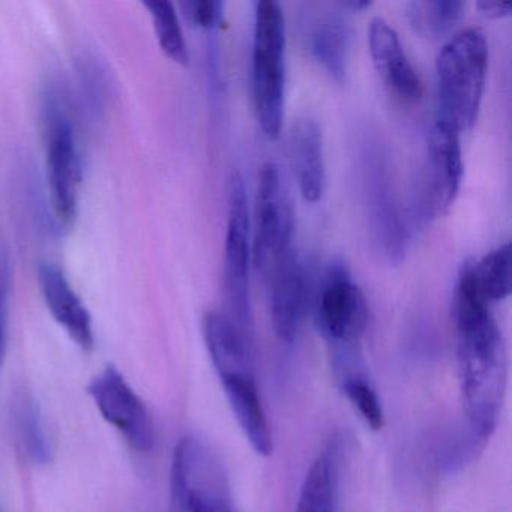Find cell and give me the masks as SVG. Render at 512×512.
<instances>
[{
    "label": "cell",
    "mask_w": 512,
    "mask_h": 512,
    "mask_svg": "<svg viewBox=\"0 0 512 512\" xmlns=\"http://www.w3.org/2000/svg\"><path fill=\"white\" fill-rule=\"evenodd\" d=\"M452 319L457 334L458 377L469 434L485 445L496 430L506 388L502 332L472 283L464 263L455 286Z\"/></svg>",
    "instance_id": "obj_1"
},
{
    "label": "cell",
    "mask_w": 512,
    "mask_h": 512,
    "mask_svg": "<svg viewBox=\"0 0 512 512\" xmlns=\"http://www.w3.org/2000/svg\"><path fill=\"white\" fill-rule=\"evenodd\" d=\"M487 70L488 44L481 29L458 32L437 56L439 118L460 133L470 130L478 119Z\"/></svg>",
    "instance_id": "obj_2"
},
{
    "label": "cell",
    "mask_w": 512,
    "mask_h": 512,
    "mask_svg": "<svg viewBox=\"0 0 512 512\" xmlns=\"http://www.w3.org/2000/svg\"><path fill=\"white\" fill-rule=\"evenodd\" d=\"M251 89L263 133L269 139H277L283 125L286 92V22L274 0L256 4Z\"/></svg>",
    "instance_id": "obj_3"
},
{
    "label": "cell",
    "mask_w": 512,
    "mask_h": 512,
    "mask_svg": "<svg viewBox=\"0 0 512 512\" xmlns=\"http://www.w3.org/2000/svg\"><path fill=\"white\" fill-rule=\"evenodd\" d=\"M169 512H238L223 463L197 437H184L173 452Z\"/></svg>",
    "instance_id": "obj_4"
},
{
    "label": "cell",
    "mask_w": 512,
    "mask_h": 512,
    "mask_svg": "<svg viewBox=\"0 0 512 512\" xmlns=\"http://www.w3.org/2000/svg\"><path fill=\"white\" fill-rule=\"evenodd\" d=\"M316 323L332 347L356 346L368 325V305L343 262L329 263L316 296Z\"/></svg>",
    "instance_id": "obj_5"
},
{
    "label": "cell",
    "mask_w": 512,
    "mask_h": 512,
    "mask_svg": "<svg viewBox=\"0 0 512 512\" xmlns=\"http://www.w3.org/2000/svg\"><path fill=\"white\" fill-rule=\"evenodd\" d=\"M224 287L236 325L247 334L251 326L250 209L244 179L230 176L229 214L224 247Z\"/></svg>",
    "instance_id": "obj_6"
},
{
    "label": "cell",
    "mask_w": 512,
    "mask_h": 512,
    "mask_svg": "<svg viewBox=\"0 0 512 512\" xmlns=\"http://www.w3.org/2000/svg\"><path fill=\"white\" fill-rule=\"evenodd\" d=\"M364 196L374 242L389 262L398 263L406 251V227L395 197L388 161L376 146L364 154Z\"/></svg>",
    "instance_id": "obj_7"
},
{
    "label": "cell",
    "mask_w": 512,
    "mask_h": 512,
    "mask_svg": "<svg viewBox=\"0 0 512 512\" xmlns=\"http://www.w3.org/2000/svg\"><path fill=\"white\" fill-rule=\"evenodd\" d=\"M47 130V179L56 218L70 226L77 217L82 164L73 125L56 104L49 106Z\"/></svg>",
    "instance_id": "obj_8"
},
{
    "label": "cell",
    "mask_w": 512,
    "mask_h": 512,
    "mask_svg": "<svg viewBox=\"0 0 512 512\" xmlns=\"http://www.w3.org/2000/svg\"><path fill=\"white\" fill-rule=\"evenodd\" d=\"M101 416L139 452L154 448V421L142 398L131 388L118 368L109 365L88 386Z\"/></svg>",
    "instance_id": "obj_9"
},
{
    "label": "cell",
    "mask_w": 512,
    "mask_h": 512,
    "mask_svg": "<svg viewBox=\"0 0 512 512\" xmlns=\"http://www.w3.org/2000/svg\"><path fill=\"white\" fill-rule=\"evenodd\" d=\"M254 259L259 269L287 248L293 247V209L274 163L263 164L256 197Z\"/></svg>",
    "instance_id": "obj_10"
},
{
    "label": "cell",
    "mask_w": 512,
    "mask_h": 512,
    "mask_svg": "<svg viewBox=\"0 0 512 512\" xmlns=\"http://www.w3.org/2000/svg\"><path fill=\"white\" fill-rule=\"evenodd\" d=\"M260 271L268 281L269 305L275 334L284 343L298 335L307 307V274L293 247L281 251Z\"/></svg>",
    "instance_id": "obj_11"
},
{
    "label": "cell",
    "mask_w": 512,
    "mask_h": 512,
    "mask_svg": "<svg viewBox=\"0 0 512 512\" xmlns=\"http://www.w3.org/2000/svg\"><path fill=\"white\" fill-rule=\"evenodd\" d=\"M460 131L437 118L428 136L425 209L433 218L448 214L463 179Z\"/></svg>",
    "instance_id": "obj_12"
},
{
    "label": "cell",
    "mask_w": 512,
    "mask_h": 512,
    "mask_svg": "<svg viewBox=\"0 0 512 512\" xmlns=\"http://www.w3.org/2000/svg\"><path fill=\"white\" fill-rule=\"evenodd\" d=\"M368 47L374 68L389 91L401 100L418 101L422 97L421 79L407 58L397 32L386 20L377 17L370 23Z\"/></svg>",
    "instance_id": "obj_13"
},
{
    "label": "cell",
    "mask_w": 512,
    "mask_h": 512,
    "mask_svg": "<svg viewBox=\"0 0 512 512\" xmlns=\"http://www.w3.org/2000/svg\"><path fill=\"white\" fill-rule=\"evenodd\" d=\"M37 272L44 301L56 322L67 331L77 346L86 352L92 350L95 335L91 314L64 272L50 262L40 263Z\"/></svg>",
    "instance_id": "obj_14"
},
{
    "label": "cell",
    "mask_w": 512,
    "mask_h": 512,
    "mask_svg": "<svg viewBox=\"0 0 512 512\" xmlns=\"http://www.w3.org/2000/svg\"><path fill=\"white\" fill-rule=\"evenodd\" d=\"M220 380L230 409L248 442L257 454L268 457L274 443L253 371L224 374Z\"/></svg>",
    "instance_id": "obj_15"
},
{
    "label": "cell",
    "mask_w": 512,
    "mask_h": 512,
    "mask_svg": "<svg viewBox=\"0 0 512 512\" xmlns=\"http://www.w3.org/2000/svg\"><path fill=\"white\" fill-rule=\"evenodd\" d=\"M290 158L305 202H319L326 188V166L322 130L313 119H299L293 124Z\"/></svg>",
    "instance_id": "obj_16"
},
{
    "label": "cell",
    "mask_w": 512,
    "mask_h": 512,
    "mask_svg": "<svg viewBox=\"0 0 512 512\" xmlns=\"http://www.w3.org/2000/svg\"><path fill=\"white\" fill-rule=\"evenodd\" d=\"M203 338L218 376L253 371L247 334L232 317L209 311L203 317Z\"/></svg>",
    "instance_id": "obj_17"
},
{
    "label": "cell",
    "mask_w": 512,
    "mask_h": 512,
    "mask_svg": "<svg viewBox=\"0 0 512 512\" xmlns=\"http://www.w3.org/2000/svg\"><path fill=\"white\" fill-rule=\"evenodd\" d=\"M332 353L340 373L341 391L371 430H382L385 425L382 403L376 389L371 386L370 380L359 368L361 361H359L356 347H338V349H332Z\"/></svg>",
    "instance_id": "obj_18"
},
{
    "label": "cell",
    "mask_w": 512,
    "mask_h": 512,
    "mask_svg": "<svg viewBox=\"0 0 512 512\" xmlns=\"http://www.w3.org/2000/svg\"><path fill=\"white\" fill-rule=\"evenodd\" d=\"M307 40L314 61L335 82H343L346 79L350 40L346 23L340 17H319L311 25Z\"/></svg>",
    "instance_id": "obj_19"
},
{
    "label": "cell",
    "mask_w": 512,
    "mask_h": 512,
    "mask_svg": "<svg viewBox=\"0 0 512 512\" xmlns=\"http://www.w3.org/2000/svg\"><path fill=\"white\" fill-rule=\"evenodd\" d=\"M338 472L334 454L319 455L311 464L299 490L295 512H334Z\"/></svg>",
    "instance_id": "obj_20"
},
{
    "label": "cell",
    "mask_w": 512,
    "mask_h": 512,
    "mask_svg": "<svg viewBox=\"0 0 512 512\" xmlns=\"http://www.w3.org/2000/svg\"><path fill=\"white\" fill-rule=\"evenodd\" d=\"M470 275L476 292L487 304L505 301L511 293V244L506 242L479 262H470Z\"/></svg>",
    "instance_id": "obj_21"
},
{
    "label": "cell",
    "mask_w": 512,
    "mask_h": 512,
    "mask_svg": "<svg viewBox=\"0 0 512 512\" xmlns=\"http://www.w3.org/2000/svg\"><path fill=\"white\" fill-rule=\"evenodd\" d=\"M14 425L26 454L38 464L49 463L52 443L37 401L28 394H20L14 403Z\"/></svg>",
    "instance_id": "obj_22"
},
{
    "label": "cell",
    "mask_w": 512,
    "mask_h": 512,
    "mask_svg": "<svg viewBox=\"0 0 512 512\" xmlns=\"http://www.w3.org/2000/svg\"><path fill=\"white\" fill-rule=\"evenodd\" d=\"M406 8L410 25L418 34L439 38L463 19L466 4L457 0H413Z\"/></svg>",
    "instance_id": "obj_23"
},
{
    "label": "cell",
    "mask_w": 512,
    "mask_h": 512,
    "mask_svg": "<svg viewBox=\"0 0 512 512\" xmlns=\"http://www.w3.org/2000/svg\"><path fill=\"white\" fill-rule=\"evenodd\" d=\"M145 8L151 14L155 35L164 55L175 64L187 67L190 64V53L175 5L167 0H151L145 2Z\"/></svg>",
    "instance_id": "obj_24"
},
{
    "label": "cell",
    "mask_w": 512,
    "mask_h": 512,
    "mask_svg": "<svg viewBox=\"0 0 512 512\" xmlns=\"http://www.w3.org/2000/svg\"><path fill=\"white\" fill-rule=\"evenodd\" d=\"M181 7L185 17L202 29H214L223 17V4L218 0H188Z\"/></svg>",
    "instance_id": "obj_25"
},
{
    "label": "cell",
    "mask_w": 512,
    "mask_h": 512,
    "mask_svg": "<svg viewBox=\"0 0 512 512\" xmlns=\"http://www.w3.org/2000/svg\"><path fill=\"white\" fill-rule=\"evenodd\" d=\"M8 299H10V263L0 253V364L4 362L8 346Z\"/></svg>",
    "instance_id": "obj_26"
},
{
    "label": "cell",
    "mask_w": 512,
    "mask_h": 512,
    "mask_svg": "<svg viewBox=\"0 0 512 512\" xmlns=\"http://www.w3.org/2000/svg\"><path fill=\"white\" fill-rule=\"evenodd\" d=\"M476 8H478L485 17L493 20L505 19L512 11L511 4H505V2H491V0L478 2Z\"/></svg>",
    "instance_id": "obj_27"
},
{
    "label": "cell",
    "mask_w": 512,
    "mask_h": 512,
    "mask_svg": "<svg viewBox=\"0 0 512 512\" xmlns=\"http://www.w3.org/2000/svg\"><path fill=\"white\" fill-rule=\"evenodd\" d=\"M341 7L349 8V10L359 13V11L365 10V8H370L371 2H356V0H352V2H344V4H341Z\"/></svg>",
    "instance_id": "obj_28"
}]
</instances>
